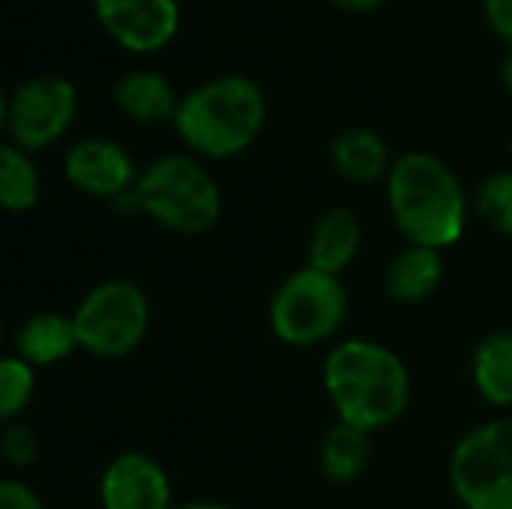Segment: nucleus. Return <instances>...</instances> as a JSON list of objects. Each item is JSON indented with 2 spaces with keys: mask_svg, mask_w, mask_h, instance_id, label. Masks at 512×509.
I'll return each instance as SVG.
<instances>
[{
  "mask_svg": "<svg viewBox=\"0 0 512 509\" xmlns=\"http://www.w3.org/2000/svg\"><path fill=\"white\" fill-rule=\"evenodd\" d=\"M114 102L126 117H132L138 123H159L168 117L174 120L177 108H180L168 78L159 72H150V69L126 72L114 84Z\"/></svg>",
  "mask_w": 512,
  "mask_h": 509,
  "instance_id": "nucleus-12",
  "label": "nucleus"
},
{
  "mask_svg": "<svg viewBox=\"0 0 512 509\" xmlns=\"http://www.w3.org/2000/svg\"><path fill=\"white\" fill-rule=\"evenodd\" d=\"M324 387L339 420L363 432L384 429L408 411L411 378L405 363L384 345L342 342L324 366Z\"/></svg>",
  "mask_w": 512,
  "mask_h": 509,
  "instance_id": "nucleus-1",
  "label": "nucleus"
},
{
  "mask_svg": "<svg viewBox=\"0 0 512 509\" xmlns=\"http://www.w3.org/2000/svg\"><path fill=\"white\" fill-rule=\"evenodd\" d=\"M441 282V255L426 246H411L399 252L387 267V291L399 303L426 300Z\"/></svg>",
  "mask_w": 512,
  "mask_h": 509,
  "instance_id": "nucleus-16",
  "label": "nucleus"
},
{
  "mask_svg": "<svg viewBox=\"0 0 512 509\" xmlns=\"http://www.w3.org/2000/svg\"><path fill=\"white\" fill-rule=\"evenodd\" d=\"M450 483L468 509H512V420L486 423L456 444Z\"/></svg>",
  "mask_w": 512,
  "mask_h": 509,
  "instance_id": "nucleus-6",
  "label": "nucleus"
},
{
  "mask_svg": "<svg viewBox=\"0 0 512 509\" xmlns=\"http://www.w3.org/2000/svg\"><path fill=\"white\" fill-rule=\"evenodd\" d=\"M0 450H3V456H6L9 465L24 468V465H30L36 459V450L39 447H36V438H33L30 429H24V426H6L3 441H0Z\"/></svg>",
  "mask_w": 512,
  "mask_h": 509,
  "instance_id": "nucleus-22",
  "label": "nucleus"
},
{
  "mask_svg": "<svg viewBox=\"0 0 512 509\" xmlns=\"http://www.w3.org/2000/svg\"><path fill=\"white\" fill-rule=\"evenodd\" d=\"M33 396V366L21 357L0 363V417L12 420Z\"/></svg>",
  "mask_w": 512,
  "mask_h": 509,
  "instance_id": "nucleus-20",
  "label": "nucleus"
},
{
  "mask_svg": "<svg viewBox=\"0 0 512 509\" xmlns=\"http://www.w3.org/2000/svg\"><path fill=\"white\" fill-rule=\"evenodd\" d=\"M138 207L177 234H204L219 222L216 180L189 156H162L138 180Z\"/></svg>",
  "mask_w": 512,
  "mask_h": 509,
  "instance_id": "nucleus-4",
  "label": "nucleus"
},
{
  "mask_svg": "<svg viewBox=\"0 0 512 509\" xmlns=\"http://www.w3.org/2000/svg\"><path fill=\"white\" fill-rule=\"evenodd\" d=\"M180 509H231L225 507V504H210V501H201V504H186V507Z\"/></svg>",
  "mask_w": 512,
  "mask_h": 509,
  "instance_id": "nucleus-26",
  "label": "nucleus"
},
{
  "mask_svg": "<svg viewBox=\"0 0 512 509\" xmlns=\"http://www.w3.org/2000/svg\"><path fill=\"white\" fill-rule=\"evenodd\" d=\"M102 507L105 509H168L171 486L165 471L141 456L123 453L117 456L102 477Z\"/></svg>",
  "mask_w": 512,
  "mask_h": 509,
  "instance_id": "nucleus-11",
  "label": "nucleus"
},
{
  "mask_svg": "<svg viewBox=\"0 0 512 509\" xmlns=\"http://www.w3.org/2000/svg\"><path fill=\"white\" fill-rule=\"evenodd\" d=\"M510 150H512V135H510Z\"/></svg>",
  "mask_w": 512,
  "mask_h": 509,
  "instance_id": "nucleus-28",
  "label": "nucleus"
},
{
  "mask_svg": "<svg viewBox=\"0 0 512 509\" xmlns=\"http://www.w3.org/2000/svg\"><path fill=\"white\" fill-rule=\"evenodd\" d=\"M63 171L75 189L87 195H99V198L129 195V186L135 180V165L129 153L120 144L102 141V138L78 141L66 153Z\"/></svg>",
  "mask_w": 512,
  "mask_h": 509,
  "instance_id": "nucleus-10",
  "label": "nucleus"
},
{
  "mask_svg": "<svg viewBox=\"0 0 512 509\" xmlns=\"http://www.w3.org/2000/svg\"><path fill=\"white\" fill-rule=\"evenodd\" d=\"M78 96L72 81L39 75L18 84L6 99V126L18 150H42L54 144L75 120Z\"/></svg>",
  "mask_w": 512,
  "mask_h": 509,
  "instance_id": "nucleus-8",
  "label": "nucleus"
},
{
  "mask_svg": "<svg viewBox=\"0 0 512 509\" xmlns=\"http://www.w3.org/2000/svg\"><path fill=\"white\" fill-rule=\"evenodd\" d=\"M372 459V444H369V432L348 426L339 420V426H333L324 435L321 444V468L333 483H354L366 465Z\"/></svg>",
  "mask_w": 512,
  "mask_h": 509,
  "instance_id": "nucleus-17",
  "label": "nucleus"
},
{
  "mask_svg": "<svg viewBox=\"0 0 512 509\" xmlns=\"http://www.w3.org/2000/svg\"><path fill=\"white\" fill-rule=\"evenodd\" d=\"M348 315V297L339 276L303 267L282 282L270 303L273 333L294 348L330 339Z\"/></svg>",
  "mask_w": 512,
  "mask_h": 509,
  "instance_id": "nucleus-5",
  "label": "nucleus"
},
{
  "mask_svg": "<svg viewBox=\"0 0 512 509\" xmlns=\"http://www.w3.org/2000/svg\"><path fill=\"white\" fill-rule=\"evenodd\" d=\"M363 228L351 210H330L312 231L309 267L339 276L360 252Z\"/></svg>",
  "mask_w": 512,
  "mask_h": 509,
  "instance_id": "nucleus-13",
  "label": "nucleus"
},
{
  "mask_svg": "<svg viewBox=\"0 0 512 509\" xmlns=\"http://www.w3.org/2000/svg\"><path fill=\"white\" fill-rule=\"evenodd\" d=\"M102 30L132 54L162 51L180 27L177 0H93Z\"/></svg>",
  "mask_w": 512,
  "mask_h": 509,
  "instance_id": "nucleus-9",
  "label": "nucleus"
},
{
  "mask_svg": "<svg viewBox=\"0 0 512 509\" xmlns=\"http://www.w3.org/2000/svg\"><path fill=\"white\" fill-rule=\"evenodd\" d=\"M39 201V174L24 150L15 144L0 150V204L12 213L30 210Z\"/></svg>",
  "mask_w": 512,
  "mask_h": 509,
  "instance_id": "nucleus-19",
  "label": "nucleus"
},
{
  "mask_svg": "<svg viewBox=\"0 0 512 509\" xmlns=\"http://www.w3.org/2000/svg\"><path fill=\"white\" fill-rule=\"evenodd\" d=\"M390 210L399 231L426 249H447L465 231V192L459 177L432 153H408L387 174Z\"/></svg>",
  "mask_w": 512,
  "mask_h": 509,
  "instance_id": "nucleus-2",
  "label": "nucleus"
},
{
  "mask_svg": "<svg viewBox=\"0 0 512 509\" xmlns=\"http://www.w3.org/2000/svg\"><path fill=\"white\" fill-rule=\"evenodd\" d=\"M504 81H507V87L512 90V51L510 57H507V63H504Z\"/></svg>",
  "mask_w": 512,
  "mask_h": 509,
  "instance_id": "nucleus-27",
  "label": "nucleus"
},
{
  "mask_svg": "<svg viewBox=\"0 0 512 509\" xmlns=\"http://www.w3.org/2000/svg\"><path fill=\"white\" fill-rule=\"evenodd\" d=\"M333 6H339V9H345V12H372V9H378L384 0H330Z\"/></svg>",
  "mask_w": 512,
  "mask_h": 509,
  "instance_id": "nucleus-25",
  "label": "nucleus"
},
{
  "mask_svg": "<svg viewBox=\"0 0 512 509\" xmlns=\"http://www.w3.org/2000/svg\"><path fill=\"white\" fill-rule=\"evenodd\" d=\"M78 345V333L72 318L63 315H33L15 339L18 357L27 360L30 366H51L63 357L72 354V348Z\"/></svg>",
  "mask_w": 512,
  "mask_h": 509,
  "instance_id": "nucleus-15",
  "label": "nucleus"
},
{
  "mask_svg": "<svg viewBox=\"0 0 512 509\" xmlns=\"http://www.w3.org/2000/svg\"><path fill=\"white\" fill-rule=\"evenodd\" d=\"M78 345L96 357L114 360L138 348L150 324V303L132 282L111 279L96 285L72 315Z\"/></svg>",
  "mask_w": 512,
  "mask_h": 509,
  "instance_id": "nucleus-7",
  "label": "nucleus"
},
{
  "mask_svg": "<svg viewBox=\"0 0 512 509\" xmlns=\"http://www.w3.org/2000/svg\"><path fill=\"white\" fill-rule=\"evenodd\" d=\"M486 18L492 30L512 48V0H486Z\"/></svg>",
  "mask_w": 512,
  "mask_h": 509,
  "instance_id": "nucleus-24",
  "label": "nucleus"
},
{
  "mask_svg": "<svg viewBox=\"0 0 512 509\" xmlns=\"http://www.w3.org/2000/svg\"><path fill=\"white\" fill-rule=\"evenodd\" d=\"M474 384L495 408L512 405V333L489 336L474 354Z\"/></svg>",
  "mask_w": 512,
  "mask_h": 509,
  "instance_id": "nucleus-18",
  "label": "nucleus"
},
{
  "mask_svg": "<svg viewBox=\"0 0 512 509\" xmlns=\"http://www.w3.org/2000/svg\"><path fill=\"white\" fill-rule=\"evenodd\" d=\"M264 117L267 102L261 87L246 75H222L180 99L174 126L195 153L231 159L261 135Z\"/></svg>",
  "mask_w": 512,
  "mask_h": 509,
  "instance_id": "nucleus-3",
  "label": "nucleus"
},
{
  "mask_svg": "<svg viewBox=\"0 0 512 509\" xmlns=\"http://www.w3.org/2000/svg\"><path fill=\"white\" fill-rule=\"evenodd\" d=\"M0 509H42V501L24 483L6 480L0 483Z\"/></svg>",
  "mask_w": 512,
  "mask_h": 509,
  "instance_id": "nucleus-23",
  "label": "nucleus"
},
{
  "mask_svg": "<svg viewBox=\"0 0 512 509\" xmlns=\"http://www.w3.org/2000/svg\"><path fill=\"white\" fill-rule=\"evenodd\" d=\"M333 165L351 183H375L390 174V153L372 129H345L333 141Z\"/></svg>",
  "mask_w": 512,
  "mask_h": 509,
  "instance_id": "nucleus-14",
  "label": "nucleus"
},
{
  "mask_svg": "<svg viewBox=\"0 0 512 509\" xmlns=\"http://www.w3.org/2000/svg\"><path fill=\"white\" fill-rule=\"evenodd\" d=\"M480 213L492 228L512 234V171L495 174V177H489L483 183V189H480Z\"/></svg>",
  "mask_w": 512,
  "mask_h": 509,
  "instance_id": "nucleus-21",
  "label": "nucleus"
}]
</instances>
